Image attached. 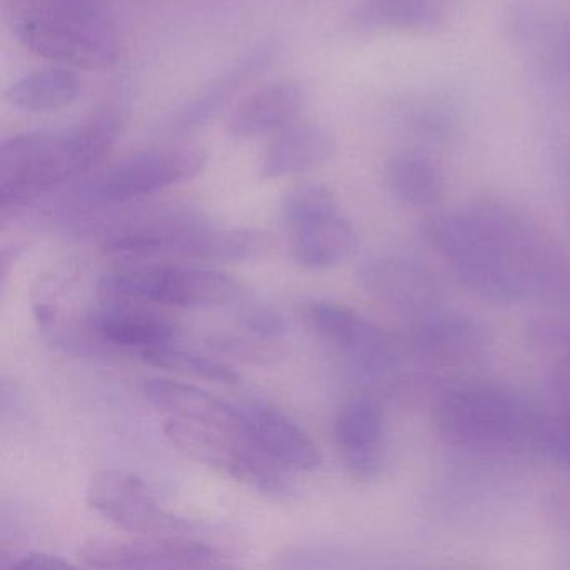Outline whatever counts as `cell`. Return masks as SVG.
<instances>
[{"label": "cell", "instance_id": "6da1fadb", "mask_svg": "<svg viewBox=\"0 0 570 570\" xmlns=\"http://www.w3.org/2000/svg\"><path fill=\"white\" fill-rule=\"evenodd\" d=\"M121 126V115L109 109L69 129L6 138L0 145L2 212L28 205L91 171L119 138Z\"/></svg>", "mask_w": 570, "mask_h": 570}, {"label": "cell", "instance_id": "7a4b0ae2", "mask_svg": "<svg viewBox=\"0 0 570 570\" xmlns=\"http://www.w3.org/2000/svg\"><path fill=\"white\" fill-rule=\"evenodd\" d=\"M105 255L122 258L188 256L206 262H243L262 249L248 229H218L185 205L138 206L116 213L96 228Z\"/></svg>", "mask_w": 570, "mask_h": 570}, {"label": "cell", "instance_id": "3957f363", "mask_svg": "<svg viewBox=\"0 0 570 570\" xmlns=\"http://www.w3.org/2000/svg\"><path fill=\"white\" fill-rule=\"evenodd\" d=\"M475 213L490 258L517 302L539 299L570 306V256L535 223L499 202H479Z\"/></svg>", "mask_w": 570, "mask_h": 570}, {"label": "cell", "instance_id": "277c9868", "mask_svg": "<svg viewBox=\"0 0 570 570\" xmlns=\"http://www.w3.org/2000/svg\"><path fill=\"white\" fill-rule=\"evenodd\" d=\"M543 410L513 390L490 383H455L436 400L440 435L473 452L535 450Z\"/></svg>", "mask_w": 570, "mask_h": 570}, {"label": "cell", "instance_id": "5b68a950", "mask_svg": "<svg viewBox=\"0 0 570 570\" xmlns=\"http://www.w3.org/2000/svg\"><path fill=\"white\" fill-rule=\"evenodd\" d=\"M12 29L32 55L72 68H111L121 52L115 22L89 0H41L22 9Z\"/></svg>", "mask_w": 570, "mask_h": 570}, {"label": "cell", "instance_id": "8992f818", "mask_svg": "<svg viewBox=\"0 0 570 570\" xmlns=\"http://www.w3.org/2000/svg\"><path fill=\"white\" fill-rule=\"evenodd\" d=\"M236 279L216 269L183 265L131 266L102 276L96 296L105 302L208 308L239 295Z\"/></svg>", "mask_w": 570, "mask_h": 570}, {"label": "cell", "instance_id": "52a82bcc", "mask_svg": "<svg viewBox=\"0 0 570 570\" xmlns=\"http://www.w3.org/2000/svg\"><path fill=\"white\" fill-rule=\"evenodd\" d=\"M208 156L198 148H168L139 153L92 178L72 193L76 208L106 209L132 205L146 196L196 178Z\"/></svg>", "mask_w": 570, "mask_h": 570}, {"label": "cell", "instance_id": "ba28073f", "mask_svg": "<svg viewBox=\"0 0 570 570\" xmlns=\"http://www.w3.org/2000/svg\"><path fill=\"white\" fill-rule=\"evenodd\" d=\"M283 219L296 262L306 269H328L358 248V236L325 186H298L283 202Z\"/></svg>", "mask_w": 570, "mask_h": 570}, {"label": "cell", "instance_id": "9c48e42d", "mask_svg": "<svg viewBox=\"0 0 570 570\" xmlns=\"http://www.w3.org/2000/svg\"><path fill=\"white\" fill-rule=\"evenodd\" d=\"M308 316L316 332L345 356L360 383L382 389L395 382L402 355L392 336L372 320L335 302L312 303Z\"/></svg>", "mask_w": 570, "mask_h": 570}, {"label": "cell", "instance_id": "30bf717a", "mask_svg": "<svg viewBox=\"0 0 570 570\" xmlns=\"http://www.w3.org/2000/svg\"><path fill=\"white\" fill-rule=\"evenodd\" d=\"M88 505L119 529L139 535H185L191 523L159 505L141 479L121 470H105L92 475Z\"/></svg>", "mask_w": 570, "mask_h": 570}, {"label": "cell", "instance_id": "8fae6325", "mask_svg": "<svg viewBox=\"0 0 570 570\" xmlns=\"http://www.w3.org/2000/svg\"><path fill=\"white\" fill-rule=\"evenodd\" d=\"M79 557L95 569H212L223 566L218 550L185 535L92 539Z\"/></svg>", "mask_w": 570, "mask_h": 570}, {"label": "cell", "instance_id": "7c38bea8", "mask_svg": "<svg viewBox=\"0 0 570 570\" xmlns=\"http://www.w3.org/2000/svg\"><path fill=\"white\" fill-rule=\"evenodd\" d=\"M403 346L432 372L473 368L485 360L489 340L466 316L442 308L405 323Z\"/></svg>", "mask_w": 570, "mask_h": 570}, {"label": "cell", "instance_id": "4fadbf2b", "mask_svg": "<svg viewBox=\"0 0 570 570\" xmlns=\"http://www.w3.org/2000/svg\"><path fill=\"white\" fill-rule=\"evenodd\" d=\"M363 285L383 305L405 318V323L445 308L439 278L416 259L382 256L366 263Z\"/></svg>", "mask_w": 570, "mask_h": 570}, {"label": "cell", "instance_id": "5bb4252c", "mask_svg": "<svg viewBox=\"0 0 570 570\" xmlns=\"http://www.w3.org/2000/svg\"><path fill=\"white\" fill-rule=\"evenodd\" d=\"M91 306L86 315V332L101 353L146 352L156 346L171 345L178 328L158 313L136 303L105 302Z\"/></svg>", "mask_w": 570, "mask_h": 570}, {"label": "cell", "instance_id": "9a60e30c", "mask_svg": "<svg viewBox=\"0 0 570 570\" xmlns=\"http://www.w3.org/2000/svg\"><path fill=\"white\" fill-rule=\"evenodd\" d=\"M335 440L348 472L370 482L382 472L385 456V413L372 395L355 396L340 409Z\"/></svg>", "mask_w": 570, "mask_h": 570}, {"label": "cell", "instance_id": "2e32d148", "mask_svg": "<svg viewBox=\"0 0 570 570\" xmlns=\"http://www.w3.org/2000/svg\"><path fill=\"white\" fill-rule=\"evenodd\" d=\"M239 410L253 442L273 462L296 472H312L322 465V456L308 433L282 410L259 400Z\"/></svg>", "mask_w": 570, "mask_h": 570}, {"label": "cell", "instance_id": "e0dca14e", "mask_svg": "<svg viewBox=\"0 0 570 570\" xmlns=\"http://www.w3.org/2000/svg\"><path fill=\"white\" fill-rule=\"evenodd\" d=\"M149 405L155 406L166 420L212 426V429H246L242 410L216 399L212 393L168 379L146 380L142 386Z\"/></svg>", "mask_w": 570, "mask_h": 570}, {"label": "cell", "instance_id": "ac0fdd59", "mask_svg": "<svg viewBox=\"0 0 570 570\" xmlns=\"http://www.w3.org/2000/svg\"><path fill=\"white\" fill-rule=\"evenodd\" d=\"M305 102L306 92L298 82H269L239 102L228 121L229 135L253 139L279 132L298 121Z\"/></svg>", "mask_w": 570, "mask_h": 570}, {"label": "cell", "instance_id": "d6986e66", "mask_svg": "<svg viewBox=\"0 0 570 570\" xmlns=\"http://www.w3.org/2000/svg\"><path fill=\"white\" fill-rule=\"evenodd\" d=\"M275 58L276 46L272 42L256 46L252 51L246 52L232 68L226 69L215 81L209 82L179 111L178 118L173 122V129L176 132H189L206 125L209 119L222 112L235 95L249 85V81L263 75Z\"/></svg>", "mask_w": 570, "mask_h": 570}, {"label": "cell", "instance_id": "ffe728a7", "mask_svg": "<svg viewBox=\"0 0 570 570\" xmlns=\"http://www.w3.org/2000/svg\"><path fill=\"white\" fill-rule=\"evenodd\" d=\"M333 153L335 139L325 128L296 121L276 132L263 155L259 173L266 179L299 175L328 161Z\"/></svg>", "mask_w": 570, "mask_h": 570}, {"label": "cell", "instance_id": "44dd1931", "mask_svg": "<svg viewBox=\"0 0 570 570\" xmlns=\"http://www.w3.org/2000/svg\"><path fill=\"white\" fill-rule=\"evenodd\" d=\"M385 178L393 196L413 208H432L445 191L442 169L419 153L393 156L386 165Z\"/></svg>", "mask_w": 570, "mask_h": 570}, {"label": "cell", "instance_id": "7402d4cb", "mask_svg": "<svg viewBox=\"0 0 570 570\" xmlns=\"http://www.w3.org/2000/svg\"><path fill=\"white\" fill-rule=\"evenodd\" d=\"M81 88L78 76L68 69H41L18 79L6 91V99L26 112L59 111L79 98Z\"/></svg>", "mask_w": 570, "mask_h": 570}, {"label": "cell", "instance_id": "603a6c76", "mask_svg": "<svg viewBox=\"0 0 570 570\" xmlns=\"http://www.w3.org/2000/svg\"><path fill=\"white\" fill-rule=\"evenodd\" d=\"M529 342L547 368V385L556 405H570V322L539 320L529 328Z\"/></svg>", "mask_w": 570, "mask_h": 570}, {"label": "cell", "instance_id": "cb8c5ba5", "mask_svg": "<svg viewBox=\"0 0 570 570\" xmlns=\"http://www.w3.org/2000/svg\"><path fill=\"white\" fill-rule=\"evenodd\" d=\"M356 19L363 28L429 29L439 9L435 0H368Z\"/></svg>", "mask_w": 570, "mask_h": 570}, {"label": "cell", "instance_id": "d4e9b609", "mask_svg": "<svg viewBox=\"0 0 570 570\" xmlns=\"http://www.w3.org/2000/svg\"><path fill=\"white\" fill-rule=\"evenodd\" d=\"M141 356L149 365L188 373V375L208 380V382L223 383V385H235L239 382L238 372L233 366L226 365L219 360L199 355L191 350L181 348L175 343L146 350Z\"/></svg>", "mask_w": 570, "mask_h": 570}, {"label": "cell", "instance_id": "484cf974", "mask_svg": "<svg viewBox=\"0 0 570 570\" xmlns=\"http://www.w3.org/2000/svg\"><path fill=\"white\" fill-rule=\"evenodd\" d=\"M535 450L570 470V405H556L550 412H543Z\"/></svg>", "mask_w": 570, "mask_h": 570}, {"label": "cell", "instance_id": "4316f807", "mask_svg": "<svg viewBox=\"0 0 570 570\" xmlns=\"http://www.w3.org/2000/svg\"><path fill=\"white\" fill-rule=\"evenodd\" d=\"M242 325L259 338H279L288 332L285 316L266 306H252L242 315Z\"/></svg>", "mask_w": 570, "mask_h": 570}, {"label": "cell", "instance_id": "83f0119b", "mask_svg": "<svg viewBox=\"0 0 570 570\" xmlns=\"http://www.w3.org/2000/svg\"><path fill=\"white\" fill-rule=\"evenodd\" d=\"M11 570H68L76 569L75 563L55 553L29 552L9 563Z\"/></svg>", "mask_w": 570, "mask_h": 570}]
</instances>
